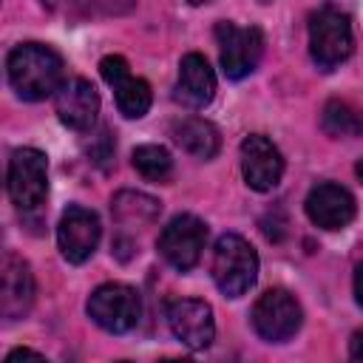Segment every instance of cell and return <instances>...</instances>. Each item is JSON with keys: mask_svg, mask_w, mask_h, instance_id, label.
Instances as JSON below:
<instances>
[{"mask_svg": "<svg viewBox=\"0 0 363 363\" xmlns=\"http://www.w3.org/2000/svg\"><path fill=\"white\" fill-rule=\"evenodd\" d=\"M9 82L23 99L40 102L62 88L65 82L62 57L51 45L23 43L9 54Z\"/></svg>", "mask_w": 363, "mask_h": 363, "instance_id": "cell-1", "label": "cell"}, {"mask_svg": "<svg viewBox=\"0 0 363 363\" xmlns=\"http://www.w3.org/2000/svg\"><path fill=\"white\" fill-rule=\"evenodd\" d=\"M354 48L352 20L337 6H320L309 14V54L318 68L332 71L349 60Z\"/></svg>", "mask_w": 363, "mask_h": 363, "instance_id": "cell-2", "label": "cell"}, {"mask_svg": "<svg viewBox=\"0 0 363 363\" xmlns=\"http://www.w3.org/2000/svg\"><path fill=\"white\" fill-rule=\"evenodd\" d=\"M258 278V255L238 233H224L213 250V281L227 298H241Z\"/></svg>", "mask_w": 363, "mask_h": 363, "instance_id": "cell-3", "label": "cell"}, {"mask_svg": "<svg viewBox=\"0 0 363 363\" xmlns=\"http://www.w3.org/2000/svg\"><path fill=\"white\" fill-rule=\"evenodd\" d=\"M88 318L105 332H130L142 318V298L128 284H102L88 298Z\"/></svg>", "mask_w": 363, "mask_h": 363, "instance_id": "cell-4", "label": "cell"}, {"mask_svg": "<svg viewBox=\"0 0 363 363\" xmlns=\"http://www.w3.org/2000/svg\"><path fill=\"white\" fill-rule=\"evenodd\" d=\"M216 43H218V60L221 71L230 79H244L258 68V60L264 54V34L255 26H235L230 20L216 23Z\"/></svg>", "mask_w": 363, "mask_h": 363, "instance_id": "cell-5", "label": "cell"}, {"mask_svg": "<svg viewBox=\"0 0 363 363\" xmlns=\"http://www.w3.org/2000/svg\"><path fill=\"white\" fill-rule=\"evenodd\" d=\"M48 193V159L37 147H20L9 162V196L20 210H37Z\"/></svg>", "mask_w": 363, "mask_h": 363, "instance_id": "cell-6", "label": "cell"}, {"mask_svg": "<svg viewBox=\"0 0 363 363\" xmlns=\"http://www.w3.org/2000/svg\"><path fill=\"white\" fill-rule=\"evenodd\" d=\"M303 312L286 289H267L252 306V326L269 343H284L301 329Z\"/></svg>", "mask_w": 363, "mask_h": 363, "instance_id": "cell-7", "label": "cell"}, {"mask_svg": "<svg viewBox=\"0 0 363 363\" xmlns=\"http://www.w3.org/2000/svg\"><path fill=\"white\" fill-rule=\"evenodd\" d=\"M204 241H207V227L201 218L190 216V213H182L176 216L159 235V252L164 255V261L179 269V272H187L199 264L201 258V250H204Z\"/></svg>", "mask_w": 363, "mask_h": 363, "instance_id": "cell-8", "label": "cell"}, {"mask_svg": "<svg viewBox=\"0 0 363 363\" xmlns=\"http://www.w3.org/2000/svg\"><path fill=\"white\" fill-rule=\"evenodd\" d=\"M99 235H102V227H99V218L94 210L88 207H79V204H71L62 218H60V227H57V244H60V252L65 261L71 264H82L94 255L96 244H99Z\"/></svg>", "mask_w": 363, "mask_h": 363, "instance_id": "cell-9", "label": "cell"}, {"mask_svg": "<svg viewBox=\"0 0 363 363\" xmlns=\"http://www.w3.org/2000/svg\"><path fill=\"white\" fill-rule=\"evenodd\" d=\"M99 71H102V79L113 88V96H116V108L122 116L128 119H142L147 111H150V85L139 77L130 74L125 57L119 54H111V57H102L99 62Z\"/></svg>", "mask_w": 363, "mask_h": 363, "instance_id": "cell-10", "label": "cell"}, {"mask_svg": "<svg viewBox=\"0 0 363 363\" xmlns=\"http://www.w3.org/2000/svg\"><path fill=\"white\" fill-rule=\"evenodd\" d=\"M167 323L170 332L190 349H207L216 337V320L207 301L199 298H179L167 303Z\"/></svg>", "mask_w": 363, "mask_h": 363, "instance_id": "cell-11", "label": "cell"}, {"mask_svg": "<svg viewBox=\"0 0 363 363\" xmlns=\"http://www.w3.org/2000/svg\"><path fill=\"white\" fill-rule=\"evenodd\" d=\"M241 173L252 190L267 193L284 176V156L267 136L250 133L241 142Z\"/></svg>", "mask_w": 363, "mask_h": 363, "instance_id": "cell-12", "label": "cell"}, {"mask_svg": "<svg viewBox=\"0 0 363 363\" xmlns=\"http://www.w3.org/2000/svg\"><path fill=\"white\" fill-rule=\"evenodd\" d=\"M354 196L335 184V182H320L309 190L306 196V216L312 224L323 230H343L354 218Z\"/></svg>", "mask_w": 363, "mask_h": 363, "instance_id": "cell-13", "label": "cell"}, {"mask_svg": "<svg viewBox=\"0 0 363 363\" xmlns=\"http://www.w3.org/2000/svg\"><path fill=\"white\" fill-rule=\"evenodd\" d=\"M54 108L65 128L91 130L96 122V113H99V94L88 79L77 77V79L62 82V88L54 96Z\"/></svg>", "mask_w": 363, "mask_h": 363, "instance_id": "cell-14", "label": "cell"}, {"mask_svg": "<svg viewBox=\"0 0 363 363\" xmlns=\"http://www.w3.org/2000/svg\"><path fill=\"white\" fill-rule=\"evenodd\" d=\"M34 303V275L28 261H23L14 252H6L3 258V286H0V312L9 320H17L28 315Z\"/></svg>", "mask_w": 363, "mask_h": 363, "instance_id": "cell-15", "label": "cell"}, {"mask_svg": "<svg viewBox=\"0 0 363 363\" xmlns=\"http://www.w3.org/2000/svg\"><path fill=\"white\" fill-rule=\"evenodd\" d=\"M216 96V74L201 54H187L179 65V82H176V99L187 108H204Z\"/></svg>", "mask_w": 363, "mask_h": 363, "instance_id": "cell-16", "label": "cell"}, {"mask_svg": "<svg viewBox=\"0 0 363 363\" xmlns=\"http://www.w3.org/2000/svg\"><path fill=\"white\" fill-rule=\"evenodd\" d=\"M173 139L182 150H187L196 159H213L221 147V136L216 130V125H210L207 119L199 116H184L173 125Z\"/></svg>", "mask_w": 363, "mask_h": 363, "instance_id": "cell-17", "label": "cell"}, {"mask_svg": "<svg viewBox=\"0 0 363 363\" xmlns=\"http://www.w3.org/2000/svg\"><path fill=\"white\" fill-rule=\"evenodd\" d=\"M54 14L68 20H96V17H119L128 14L136 0H43Z\"/></svg>", "mask_w": 363, "mask_h": 363, "instance_id": "cell-18", "label": "cell"}, {"mask_svg": "<svg viewBox=\"0 0 363 363\" xmlns=\"http://www.w3.org/2000/svg\"><path fill=\"white\" fill-rule=\"evenodd\" d=\"M111 210L122 224H150L159 216L162 204L153 196H145V193H136V190H122V193L113 196Z\"/></svg>", "mask_w": 363, "mask_h": 363, "instance_id": "cell-19", "label": "cell"}, {"mask_svg": "<svg viewBox=\"0 0 363 363\" xmlns=\"http://www.w3.org/2000/svg\"><path fill=\"white\" fill-rule=\"evenodd\" d=\"M320 125L329 136L335 139H352L363 133V116L357 108H352L343 99H329L323 113H320Z\"/></svg>", "mask_w": 363, "mask_h": 363, "instance_id": "cell-20", "label": "cell"}, {"mask_svg": "<svg viewBox=\"0 0 363 363\" xmlns=\"http://www.w3.org/2000/svg\"><path fill=\"white\" fill-rule=\"evenodd\" d=\"M133 167L147 182H167L173 173V159L162 145H139L133 150Z\"/></svg>", "mask_w": 363, "mask_h": 363, "instance_id": "cell-21", "label": "cell"}, {"mask_svg": "<svg viewBox=\"0 0 363 363\" xmlns=\"http://www.w3.org/2000/svg\"><path fill=\"white\" fill-rule=\"evenodd\" d=\"M349 357L352 360H363V332H354L349 340Z\"/></svg>", "mask_w": 363, "mask_h": 363, "instance_id": "cell-22", "label": "cell"}, {"mask_svg": "<svg viewBox=\"0 0 363 363\" xmlns=\"http://www.w3.org/2000/svg\"><path fill=\"white\" fill-rule=\"evenodd\" d=\"M20 357H40L43 360V354H37V352H31V349H14V352H9V363H14V360H20Z\"/></svg>", "mask_w": 363, "mask_h": 363, "instance_id": "cell-23", "label": "cell"}, {"mask_svg": "<svg viewBox=\"0 0 363 363\" xmlns=\"http://www.w3.org/2000/svg\"><path fill=\"white\" fill-rule=\"evenodd\" d=\"M354 295H357V303L363 306V264H360L357 272H354Z\"/></svg>", "mask_w": 363, "mask_h": 363, "instance_id": "cell-24", "label": "cell"}, {"mask_svg": "<svg viewBox=\"0 0 363 363\" xmlns=\"http://www.w3.org/2000/svg\"><path fill=\"white\" fill-rule=\"evenodd\" d=\"M357 176H360V182H363V159L357 162Z\"/></svg>", "mask_w": 363, "mask_h": 363, "instance_id": "cell-25", "label": "cell"}, {"mask_svg": "<svg viewBox=\"0 0 363 363\" xmlns=\"http://www.w3.org/2000/svg\"><path fill=\"white\" fill-rule=\"evenodd\" d=\"M193 6H204V3H213V0H190Z\"/></svg>", "mask_w": 363, "mask_h": 363, "instance_id": "cell-26", "label": "cell"}, {"mask_svg": "<svg viewBox=\"0 0 363 363\" xmlns=\"http://www.w3.org/2000/svg\"><path fill=\"white\" fill-rule=\"evenodd\" d=\"M261 3H269V0H261Z\"/></svg>", "mask_w": 363, "mask_h": 363, "instance_id": "cell-27", "label": "cell"}]
</instances>
